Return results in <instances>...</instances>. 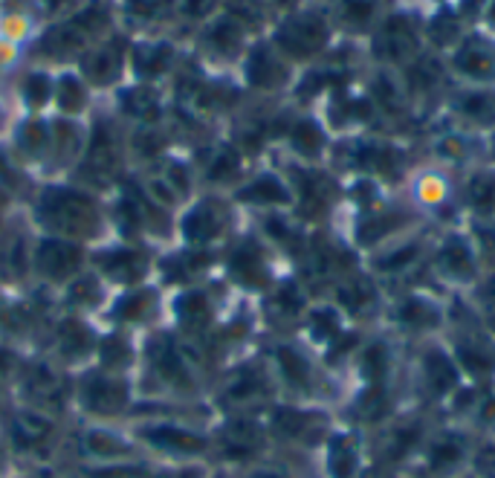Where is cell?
Masks as SVG:
<instances>
[{
  "label": "cell",
  "mask_w": 495,
  "mask_h": 478,
  "mask_svg": "<svg viewBox=\"0 0 495 478\" xmlns=\"http://www.w3.org/2000/svg\"><path fill=\"white\" fill-rule=\"evenodd\" d=\"M461 455V447L458 444H443L434 449V464H446V461H455V458Z\"/></svg>",
  "instance_id": "8992f818"
},
{
  "label": "cell",
  "mask_w": 495,
  "mask_h": 478,
  "mask_svg": "<svg viewBox=\"0 0 495 478\" xmlns=\"http://www.w3.org/2000/svg\"><path fill=\"white\" fill-rule=\"evenodd\" d=\"M466 113H472V117H481V119H489L495 117V96L489 93H478V96H469L466 99Z\"/></svg>",
  "instance_id": "277c9868"
},
{
  "label": "cell",
  "mask_w": 495,
  "mask_h": 478,
  "mask_svg": "<svg viewBox=\"0 0 495 478\" xmlns=\"http://www.w3.org/2000/svg\"><path fill=\"white\" fill-rule=\"evenodd\" d=\"M429 377H431L434 386H438V391H446L455 382V371H452L449 359L443 354H431L429 357Z\"/></svg>",
  "instance_id": "6da1fadb"
},
{
  "label": "cell",
  "mask_w": 495,
  "mask_h": 478,
  "mask_svg": "<svg viewBox=\"0 0 495 478\" xmlns=\"http://www.w3.org/2000/svg\"><path fill=\"white\" fill-rule=\"evenodd\" d=\"M472 203L484 209V212H492L495 209V180H487V177L475 180L472 183Z\"/></svg>",
  "instance_id": "3957f363"
},
{
  "label": "cell",
  "mask_w": 495,
  "mask_h": 478,
  "mask_svg": "<svg viewBox=\"0 0 495 478\" xmlns=\"http://www.w3.org/2000/svg\"><path fill=\"white\" fill-rule=\"evenodd\" d=\"M434 35H438L441 41H446V38L455 35V24L452 21H438V24H434Z\"/></svg>",
  "instance_id": "ba28073f"
},
{
  "label": "cell",
  "mask_w": 495,
  "mask_h": 478,
  "mask_svg": "<svg viewBox=\"0 0 495 478\" xmlns=\"http://www.w3.org/2000/svg\"><path fill=\"white\" fill-rule=\"evenodd\" d=\"M339 455L333 452V472L339 475V478H348L350 475V467H353V458H350V452H348V447H345V441H339Z\"/></svg>",
  "instance_id": "5b68a950"
},
{
  "label": "cell",
  "mask_w": 495,
  "mask_h": 478,
  "mask_svg": "<svg viewBox=\"0 0 495 478\" xmlns=\"http://www.w3.org/2000/svg\"><path fill=\"white\" fill-rule=\"evenodd\" d=\"M443 264L449 267L452 273H469V250L461 244V241H455V244H449L446 250H443Z\"/></svg>",
  "instance_id": "7a4b0ae2"
},
{
  "label": "cell",
  "mask_w": 495,
  "mask_h": 478,
  "mask_svg": "<svg viewBox=\"0 0 495 478\" xmlns=\"http://www.w3.org/2000/svg\"><path fill=\"white\" fill-rule=\"evenodd\" d=\"M492 15H495V6H492Z\"/></svg>",
  "instance_id": "9c48e42d"
},
{
  "label": "cell",
  "mask_w": 495,
  "mask_h": 478,
  "mask_svg": "<svg viewBox=\"0 0 495 478\" xmlns=\"http://www.w3.org/2000/svg\"><path fill=\"white\" fill-rule=\"evenodd\" d=\"M431 316V311H423L418 301H411L408 308H403V319H408V322H420V319H429Z\"/></svg>",
  "instance_id": "52a82bcc"
}]
</instances>
